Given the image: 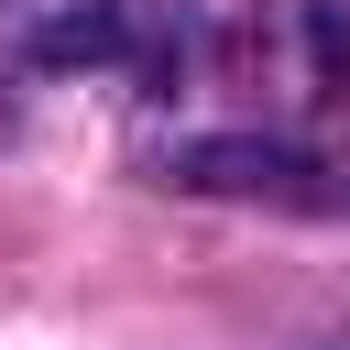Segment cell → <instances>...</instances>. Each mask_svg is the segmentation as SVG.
<instances>
[{
  "label": "cell",
  "mask_w": 350,
  "mask_h": 350,
  "mask_svg": "<svg viewBox=\"0 0 350 350\" xmlns=\"http://www.w3.org/2000/svg\"><path fill=\"white\" fill-rule=\"evenodd\" d=\"M153 186H175V197H230V208H339V186H328V164L306 153V142H273V131H186V142H164L153 153Z\"/></svg>",
  "instance_id": "6da1fadb"
},
{
  "label": "cell",
  "mask_w": 350,
  "mask_h": 350,
  "mask_svg": "<svg viewBox=\"0 0 350 350\" xmlns=\"http://www.w3.org/2000/svg\"><path fill=\"white\" fill-rule=\"evenodd\" d=\"M22 55L44 66V77H88V66H142V22L120 11V0H55L33 33H22Z\"/></svg>",
  "instance_id": "7a4b0ae2"
},
{
  "label": "cell",
  "mask_w": 350,
  "mask_h": 350,
  "mask_svg": "<svg viewBox=\"0 0 350 350\" xmlns=\"http://www.w3.org/2000/svg\"><path fill=\"white\" fill-rule=\"evenodd\" d=\"M306 44V98H350V0H295Z\"/></svg>",
  "instance_id": "3957f363"
}]
</instances>
